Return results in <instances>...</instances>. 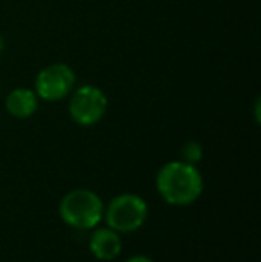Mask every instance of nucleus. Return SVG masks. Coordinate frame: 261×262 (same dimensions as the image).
Here are the masks:
<instances>
[{
	"instance_id": "1",
	"label": "nucleus",
	"mask_w": 261,
	"mask_h": 262,
	"mask_svg": "<svg viewBox=\"0 0 261 262\" xmlns=\"http://www.w3.org/2000/svg\"><path fill=\"white\" fill-rule=\"evenodd\" d=\"M157 193L170 205H190L202 194L204 180L195 164L185 161L167 162L156 177Z\"/></svg>"
},
{
	"instance_id": "2",
	"label": "nucleus",
	"mask_w": 261,
	"mask_h": 262,
	"mask_svg": "<svg viewBox=\"0 0 261 262\" xmlns=\"http://www.w3.org/2000/svg\"><path fill=\"white\" fill-rule=\"evenodd\" d=\"M59 216L68 227L79 230L95 228L104 216L101 196L90 189H73L59 202Z\"/></svg>"
},
{
	"instance_id": "3",
	"label": "nucleus",
	"mask_w": 261,
	"mask_h": 262,
	"mask_svg": "<svg viewBox=\"0 0 261 262\" xmlns=\"http://www.w3.org/2000/svg\"><path fill=\"white\" fill-rule=\"evenodd\" d=\"M149 207L142 196L132 193H124L115 196L104 210L106 223L118 234L134 232L145 223Z\"/></svg>"
},
{
	"instance_id": "4",
	"label": "nucleus",
	"mask_w": 261,
	"mask_h": 262,
	"mask_svg": "<svg viewBox=\"0 0 261 262\" xmlns=\"http://www.w3.org/2000/svg\"><path fill=\"white\" fill-rule=\"evenodd\" d=\"M108 111V97L97 86H81L72 91L68 104L70 118L81 127H91L106 116Z\"/></svg>"
},
{
	"instance_id": "5",
	"label": "nucleus",
	"mask_w": 261,
	"mask_h": 262,
	"mask_svg": "<svg viewBox=\"0 0 261 262\" xmlns=\"http://www.w3.org/2000/svg\"><path fill=\"white\" fill-rule=\"evenodd\" d=\"M75 88V73L68 64L56 62L43 68L36 75L34 93L47 102H57L68 97Z\"/></svg>"
},
{
	"instance_id": "6",
	"label": "nucleus",
	"mask_w": 261,
	"mask_h": 262,
	"mask_svg": "<svg viewBox=\"0 0 261 262\" xmlns=\"http://www.w3.org/2000/svg\"><path fill=\"white\" fill-rule=\"evenodd\" d=\"M90 252L98 260H113L122 252V239L113 228H98L90 239Z\"/></svg>"
},
{
	"instance_id": "7",
	"label": "nucleus",
	"mask_w": 261,
	"mask_h": 262,
	"mask_svg": "<svg viewBox=\"0 0 261 262\" xmlns=\"http://www.w3.org/2000/svg\"><path fill=\"white\" fill-rule=\"evenodd\" d=\"M38 95L32 90H29V88H14L13 91L7 93L4 104H6V111L13 118L25 120V118H31L38 111Z\"/></svg>"
},
{
	"instance_id": "8",
	"label": "nucleus",
	"mask_w": 261,
	"mask_h": 262,
	"mask_svg": "<svg viewBox=\"0 0 261 262\" xmlns=\"http://www.w3.org/2000/svg\"><path fill=\"white\" fill-rule=\"evenodd\" d=\"M204 156V150H202L200 143L197 141H188L181 150V157L185 162H190V164H197L198 161Z\"/></svg>"
},
{
	"instance_id": "9",
	"label": "nucleus",
	"mask_w": 261,
	"mask_h": 262,
	"mask_svg": "<svg viewBox=\"0 0 261 262\" xmlns=\"http://www.w3.org/2000/svg\"><path fill=\"white\" fill-rule=\"evenodd\" d=\"M126 262H152V260L145 255H134V257H131V259H127Z\"/></svg>"
},
{
	"instance_id": "10",
	"label": "nucleus",
	"mask_w": 261,
	"mask_h": 262,
	"mask_svg": "<svg viewBox=\"0 0 261 262\" xmlns=\"http://www.w3.org/2000/svg\"><path fill=\"white\" fill-rule=\"evenodd\" d=\"M4 49H6V41H4V38L0 36V54L4 52Z\"/></svg>"
}]
</instances>
